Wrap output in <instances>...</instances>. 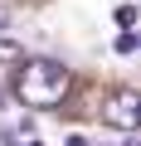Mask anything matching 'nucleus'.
<instances>
[{"label": "nucleus", "mask_w": 141, "mask_h": 146, "mask_svg": "<svg viewBox=\"0 0 141 146\" xmlns=\"http://www.w3.org/2000/svg\"><path fill=\"white\" fill-rule=\"evenodd\" d=\"M68 83L73 78H68V68L58 58H20V68H15V98L24 107H54V102H63Z\"/></svg>", "instance_id": "f257e3e1"}, {"label": "nucleus", "mask_w": 141, "mask_h": 146, "mask_svg": "<svg viewBox=\"0 0 141 146\" xmlns=\"http://www.w3.org/2000/svg\"><path fill=\"white\" fill-rule=\"evenodd\" d=\"M102 122L117 127V131H136V127H141V93H136V88H117V93L102 102Z\"/></svg>", "instance_id": "f03ea898"}, {"label": "nucleus", "mask_w": 141, "mask_h": 146, "mask_svg": "<svg viewBox=\"0 0 141 146\" xmlns=\"http://www.w3.org/2000/svg\"><path fill=\"white\" fill-rule=\"evenodd\" d=\"M24 58V49L15 44V39H5V34H0V63H20Z\"/></svg>", "instance_id": "7ed1b4c3"}, {"label": "nucleus", "mask_w": 141, "mask_h": 146, "mask_svg": "<svg viewBox=\"0 0 141 146\" xmlns=\"http://www.w3.org/2000/svg\"><path fill=\"white\" fill-rule=\"evenodd\" d=\"M136 44H141L136 29H122V34H117V54H136Z\"/></svg>", "instance_id": "20e7f679"}, {"label": "nucleus", "mask_w": 141, "mask_h": 146, "mask_svg": "<svg viewBox=\"0 0 141 146\" xmlns=\"http://www.w3.org/2000/svg\"><path fill=\"white\" fill-rule=\"evenodd\" d=\"M117 25L131 29V25H136V5H117Z\"/></svg>", "instance_id": "39448f33"}, {"label": "nucleus", "mask_w": 141, "mask_h": 146, "mask_svg": "<svg viewBox=\"0 0 141 146\" xmlns=\"http://www.w3.org/2000/svg\"><path fill=\"white\" fill-rule=\"evenodd\" d=\"M63 146H88V136H83V131H73V136H68Z\"/></svg>", "instance_id": "423d86ee"}, {"label": "nucleus", "mask_w": 141, "mask_h": 146, "mask_svg": "<svg viewBox=\"0 0 141 146\" xmlns=\"http://www.w3.org/2000/svg\"><path fill=\"white\" fill-rule=\"evenodd\" d=\"M122 146H141V136L136 131H122Z\"/></svg>", "instance_id": "0eeeda50"}, {"label": "nucleus", "mask_w": 141, "mask_h": 146, "mask_svg": "<svg viewBox=\"0 0 141 146\" xmlns=\"http://www.w3.org/2000/svg\"><path fill=\"white\" fill-rule=\"evenodd\" d=\"M15 146H39V141H34V136H24V141H15Z\"/></svg>", "instance_id": "6e6552de"}, {"label": "nucleus", "mask_w": 141, "mask_h": 146, "mask_svg": "<svg viewBox=\"0 0 141 146\" xmlns=\"http://www.w3.org/2000/svg\"><path fill=\"white\" fill-rule=\"evenodd\" d=\"M5 20H10V15H5V5H0V29H5Z\"/></svg>", "instance_id": "1a4fd4ad"}]
</instances>
